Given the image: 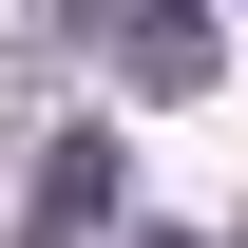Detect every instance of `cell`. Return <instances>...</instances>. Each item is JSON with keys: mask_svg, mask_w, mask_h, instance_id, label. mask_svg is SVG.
<instances>
[{"mask_svg": "<svg viewBox=\"0 0 248 248\" xmlns=\"http://www.w3.org/2000/svg\"><path fill=\"white\" fill-rule=\"evenodd\" d=\"M115 134H38V210H19V248H95V229H115Z\"/></svg>", "mask_w": 248, "mask_h": 248, "instance_id": "1", "label": "cell"}, {"mask_svg": "<svg viewBox=\"0 0 248 248\" xmlns=\"http://www.w3.org/2000/svg\"><path fill=\"white\" fill-rule=\"evenodd\" d=\"M95 19H115L134 95H210V0H95Z\"/></svg>", "mask_w": 248, "mask_h": 248, "instance_id": "2", "label": "cell"}, {"mask_svg": "<svg viewBox=\"0 0 248 248\" xmlns=\"http://www.w3.org/2000/svg\"><path fill=\"white\" fill-rule=\"evenodd\" d=\"M134 248H191V229H134Z\"/></svg>", "mask_w": 248, "mask_h": 248, "instance_id": "3", "label": "cell"}]
</instances>
